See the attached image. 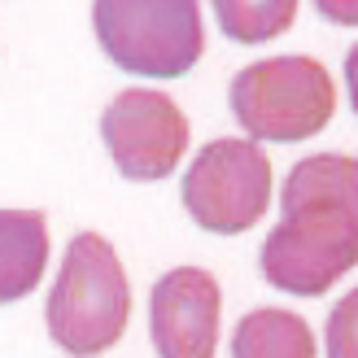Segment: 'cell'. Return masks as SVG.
<instances>
[{
	"label": "cell",
	"mask_w": 358,
	"mask_h": 358,
	"mask_svg": "<svg viewBox=\"0 0 358 358\" xmlns=\"http://www.w3.org/2000/svg\"><path fill=\"white\" fill-rule=\"evenodd\" d=\"M280 223L262 245V275L280 293L324 297L358 266V157L315 153L289 171Z\"/></svg>",
	"instance_id": "cell-1"
},
{
	"label": "cell",
	"mask_w": 358,
	"mask_h": 358,
	"mask_svg": "<svg viewBox=\"0 0 358 358\" xmlns=\"http://www.w3.org/2000/svg\"><path fill=\"white\" fill-rule=\"evenodd\" d=\"M131 319V284L118 249L101 231H79L66 245L62 271L52 280L44 324L52 345L70 358H96L114 350Z\"/></svg>",
	"instance_id": "cell-2"
},
{
	"label": "cell",
	"mask_w": 358,
	"mask_h": 358,
	"mask_svg": "<svg viewBox=\"0 0 358 358\" xmlns=\"http://www.w3.org/2000/svg\"><path fill=\"white\" fill-rule=\"evenodd\" d=\"M231 114L254 145H297L319 136L336 114V83L324 62L284 52L236 70L227 87Z\"/></svg>",
	"instance_id": "cell-3"
},
{
	"label": "cell",
	"mask_w": 358,
	"mask_h": 358,
	"mask_svg": "<svg viewBox=\"0 0 358 358\" xmlns=\"http://www.w3.org/2000/svg\"><path fill=\"white\" fill-rule=\"evenodd\" d=\"M92 27L105 57L145 79H179L206 52L196 0H96Z\"/></svg>",
	"instance_id": "cell-4"
},
{
	"label": "cell",
	"mask_w": 358,
	"mask_h": 358,
	"mask_svg": "<svg viewBox=\"0 0 358 358\" xmlns=\"http://www.w3.org/2000/svg\"><path fill=\"white\" fill-rule=\"evenodd\" d=\"M184 210L214 236H241L271 206V157L254 140H210L184 171Z\"/></svg>",
	"instance_id": "cell-5"
},
{
	"label": "cell",
	"mask_w": 358,
	"mask_h": 358,
	"mask_svg": "<svg viewBox=\"0 0 358 358\" xmlns=\"http://www.w3.org/2000/svg\"><path fill=\"white\" fill-rule=\"evenodd\" d=\"M101 140L110 162L131 184H157L175 175L188 149V118L184 110L153 87H127L101 114Z\"/></svg>",
	"instance_id": "cell-6"
},
{
	"label": "cell",
	"mask_w": 358,
	"mask_h": 358,
	"mask_svg": "<svg viewBox=\"0 0 358 358\" xmlns=\"http://www.w3.org/2000/svg\"><path fill=\"white\" fill-rule=\"evenodd\" d=\"M223 289L206 266H171L149 293V332L157 358H214Z\"/></svg>",
	"instance_id": "cell-7"
},
{
	"label": "cell",
	"mask_w": 358,
	"mask_h": 358,
	"mask_svg": "<svg viewBox=\"0 0 358 358\" xmlns=\"http://www.w3.org/2000/svg\"><path fill=\"white\" fill-rule=\"evenodd\" d=\"M48 266V219L40 210H0V306L40 289Z\"/></svg>",
	"instance_id": "cell-8"
},
{
	"label": "cell",
	"mask_w": 358,
	"mask_h": 358,
	"mask_svg": "<svg viewBox=\"0 0 358 358\" xmlns=\"http://www.w3.org/2000/svg\"><path fill=\"white\" fill-rule=\"evenodd\" d=\"M315 332L301 315L262 306L249 310L231 332V358H315Z\"/></svg>",
	"instance_id": "cell-9"
},
{
	"label": "cell",
	"mask_w": 358,
	"mask_h": 358,
	"mask_svg": "<svg viewBox=\"0 0 358 358\" xmlns=\"http://www.w3.org/2000/svg\"><path fill=\"white\" fill-rule=\"evenodd\" d=\"M214 17H219L227 40L266 44L293 27L297 0H214Z\"/></svg>",
	"instance_id": "cell-10"
},
{
	"label": "cell",
	"mask_w": 358,
	"mask_h": 358,
	"mask_svg": "<svg viewBox=\"0 0 358 358\" xmlns=\"http://www.w3.org/2000/svg\"><path fill=\"white\" fill-rule=\"evenodd\" d=\"M324 354L328 358H358V289H350L328 315L324 332Z\"/></svg>",
	"instance_id": "cell-11"
},
{
	"label": "cell",
	"mask_w": 358,
	"mask_h": 358,
	"mask_svg": "<svg viewBox=\"0 0 358 358\" xmlns=\"http://www.w3.org/2000/svg\"><path fill=\"white\" fill-rule=\"evenodd\" d=\"M319 17H328L336 27H358V0H319Z\"/></svg>",
	"instance_id": "cell-12"
},
{
	"label": "cell",
	"mask_w": 358,
	"mask_h": 358,
	"mask_svg": "<svg viewBox=\"0 0 358 358\" xmlns=\"http://www.w3.org/2000/svg\"><path fill=\"white\" fill-rule=\"evenodd\" d=\"M345 87H350V110L358 114V44L345 52Z\"/></svg>",
	"instance_id": "cell-13"
}]
</instances>
